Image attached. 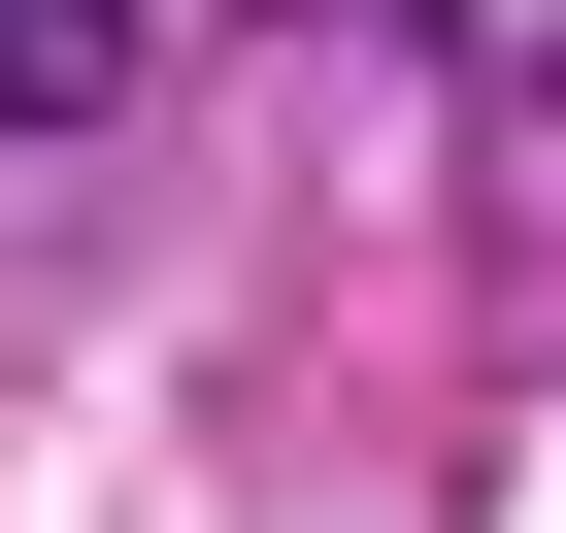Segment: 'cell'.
Wrapping results in <instances>:
<instances>
[{
    "label": "cell",
    "instance_id": "cell-1",
    "mask_svg": "<svg viewBox=\"0 0 566 533\" xmlns=\"http://www.w3.org/2000/svg\"><path fill=\"white\" fill-rule=\"evenodd\" d=\"M134 101V0H0V134H101Z\"/></svg>",
    "mask_w": 566,
    "mask_h": 533
}]
</instances>
